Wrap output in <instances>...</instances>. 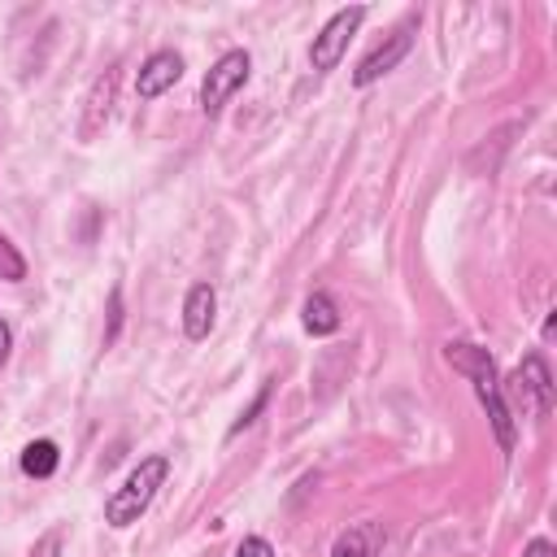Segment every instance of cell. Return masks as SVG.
<instances>
[{"label":"cell","instance_id":"6da1fadb","mask_svg":"<svg viewBox=\"0 0 557 557\" xmlns=\"http://www.w3.org/2000/svg\"><path fill=\"white\" fill-rule=\"evenodd\" d=\"M444 361H448L457 374H466V379L474 383V396H479V405L487 409V422H492V431H496V444H500V453L509 457L513 444H518V422H513V413H509V405H505V392H500V374H496L492 352L479 348V344H470V339H448V344H444Z\"/></svg>","mask_w":557,"mask_h":557},{"label":"cell","instance_id":"7a4b0ae2","mask_svg":"<svg viewBox=\"0 0 557 557\" xmlns=\"http://www.w3.org/2000/svg\"><path fill=\"white\" fill-rule=\"evenodd\" d=\"M165 479H170V457L165 453H152V457H144L131 474H126V483L117 487V492H109V500H104V522L109 527H131V522H139L144 513H148V505L157 500V492L165 487Z\"/></svg>","mask_w":557,"mask_h":557},{"label":"cell","instance_id":"3957f363","mask_svg":"<svg viewBox=\"0 0 557 557\" xmlns=\"http://www.w3.org/2000/svg\"><path fill=\"white\" fill-rule=\"evenodd\" d=\"M248 74H252V57L244 52V48H231V52H222L209 70H205V78H200V109L209 113V117H218L222 113V104L248 83Z\"/></svg>","mask_w":557,"mask_h":557},{"label":"cell","instance_id":"277c9868","mask_svg":"<svg viewBox=\"0 0 557 557\" xmlns=\"http://www.w3.org/2000/svg\"><path fill=\"white\" fill-rule=\"evenodd\" d=\"M366 4H348V9H339V13H331L326 17V26L313 35V44H309V65L318 70V74H326V70H335L339 65V57L348 52V39L357 35V26L366 22Z\"/></svg>","mask_w":557,"mask_h":557},{"label":"cell","instance_id":"5b68a950","mask_svg":"<svg viewBox=\"0 0 557 557\" xmlns=\"http://www.w3.org/2000/svg\"><path fill=\"white\" fill-rule=\"evenodd\" d=\"M509 383H513V396L522 400V413H531L535 422H544V418L553 413L557 387H553V370H548L544 352H527V357L518 361V370H513Z\"/></svg>","mask_w":557,"mask_h":557},{"label":"cell","instance_id":"8992f818","mask_svg":"<svg viewBox=\"0 0 557 557\" xmlns=\"http://www.w3.org/2000/svg\"><path fill=\"white\" fill-rule=\"evenodd\" d=\"M413 30H418V13H409V17H405V22H400L374 52L361 57V65L352 70V83H357V87H370V83H379L383 74H392V70L409 57V48H413Z\"/></svg>","mask_w":557,"mask_h":557},{"label":"cell","instance_id":"52a82bcc","mask_svg":"<svg viewBox=\"0 0 557 557\" xmlns=\"http://www.w3.org/2000/svg\"><path fill=\"white\" fill-rule=\"evenodd\" d=\"M117 78H122L117 65H109L91 78V87L83 96V117H78V139L83 144H91L109 126V113H113V100H117Z\"/></svg>","mask_w":557,"mask_h":557},{"label":"cell","instance_id":"ba28073f","mask_svg":"<svg viewBox=\"0 0 557 557\" xmlns=\"http://www.w3.org/2000/svg\"><path fill=\"white\" fill-rule=\"evenodd\" d=\"M178 78H183V57H178L174 48H157V52L144 57L139 74H135V96H139V100H157V96H165Z\"/></svg>","mask_w":557,"mask_h":557},{"label":"cell","instance_id":"9c48e42d","mask_svg":"<svg viewBox=\"0 0 557 557\" xmlns=\"http://www.w3.org/2000/svg\"><path fill=\"white\" fill-rule=\"evenodd\" d=\"M213 322H218V292L209 283H191L183 296V335L191 344H200V339H209Z\"/></svg>","mask_w":557,"mask_h":557},{"label":"cell","instance_id":"30bf717a","mask_svg":"<svg viewBox=\"0 0 557 557\" xmlns=\"http://www.w3.org/2000/svg\"><path fill=\"white\" fill-rule=\"evenodd\" d=\"M383 527L379 522H352L348 531H339L335 535V544H331V557H379V548H383Z\"/></svg>","mask_w":557,"mask_h":557},{"label":"cell","instance_id":"8fae6325","mask_svg":"<svg viewBox=\"0 0 557 557\" xmlns=\"http://www.w3.org/2000/svg\"><path fill=\"white\" fill-rule=\"evenodd\" d=\"M300 322H305V331L309 335H335L339 331V309H335V300H331V292H309L305 296V309H300Z\"/></svg>","mask_w":557,"mask_h":557},{"label":"cell","instance_id":"7c38bea8","mask_svg":"<svg viewBox=\"0 0 557 557\" xmlns=\"http://www.w3.org/2000/svg\"><path fill=\"white\" fill-rule=\"evenodd\" d=\"M57 466H61L57 440H30V444L22 448V474H30V479H52Z\"/></svg>","mask_w":557,"mask_h":557},{"label":"cell","instance_id":"4fadbf2b","mask_svg":"<svg viewBox=\"0 0 557 557\" xmlns=\"http://www.w3.org/2000/svg\"><path fill=\"white\" fill-rule=\"evenodd\" d=\"M0 278L4 283H22L26 278V257L17 252V244L4 231H0Z\"/></svg>","mask_w":557,"mask_h":557},{"label":"cell","instance_id":"5bb4252c","mask_svg":"<svg viewBox=\"0 0 557 557\" xmlns=\"http://www.w3.org/2000/svg\"><path fill=\"white\" fill-rule=\"evenodd\" d=\"M270 392H274V383H261V392H257V396H252V405H248V409H244V413H239V418H235V422H231V431H226V440H235V435H239V431H248V426H252V422H257V413H261V409H265V405H270Z\"/></svg>","mask_w":557,"mask_h":557},{"label":"cell","instance_id":"9a60e30c","mask_svg":"<svg viewBox=\"0 0 557 557\" xmlns=\"http://www.w3.org/2000/svg\"><path fill=\"white\" fill-rule=\"evenodd\" d=\"M117 335H122V287H109V322H104L100 344H104V348H113V344H117Z\"/></svg>","mask_w":557,"mask_h":557},{"label":"cell","instance_id":"2e32d148","mask_svg":"<svg viewBox=\"0 0 557 557\" xmlns=\"http://www.w3.org/2000/svg\"><path fill=\"white\" fill-rule=\"evenodd\" d=\"M61 548H65V535L52 527V531H44V535L30 544V553H26V557H61Z\"/></svg>","mask_w":557,"mask_h":557},{"label":"cell","instance_id":"e0dca14e","mask_svg":"<svg viewBox=\"0 0 557 557\" xmlns=\"http://www.w3.org/2000/svg\"><path fill=\"white\" fill-rule=\"evenodd\" d=\"M235 557H274V544L265 535H244L239 548H235Z\"/></svg>","mask_w":557,"mask_h":557},{"label":"cell","instance_id":"ac0fdd59","mask_svg":"<svg viewBox=\"0 0 557 557\" xmlns=\"http://www.w3.org/2000/svg\"><path fill=\"white\" fill-rule=\"evenodd\" d=\"M522 557H557V548H553V540H544V535H535L527 548H522Z\"/></svg>","mask_w":557,"mask_h":557},{"label":"cell","instance_id":"d6986e66","mask_svg":"<svg viewBox=\"0 0 557 557\" xmlns=\"http://www.w3.org/2000/svg\"><path fill=\"white\" fill-rule=\"evenodd\" d=\"M9 352H13V326L0 318V370H4V361H9Z\"/></svg>","mask_w":557,"mask_h":557}]
</instances>
